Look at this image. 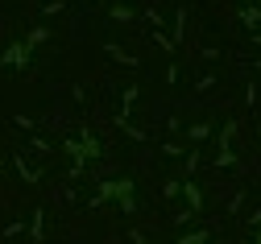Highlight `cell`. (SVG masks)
Here are the masks:
<instances>
[{"label": "cell", "instance_id": "6da1fadb", "mask_svg": "<svg viewBox=\"0 0 261 244\" xmlns=\"http://www.w3.org/2000/svg\"><path fill=\"white\" fill-rule=\"evenodd\" d=\"M108 191H112V195H116V199H120L124 207H133V191H128V182H112Z\"/></svg>", "mask_w": 261, "mask_h": 244}, {"label": "cell", "instance_id": "7a4b0ae2", "mask_svg": "<svg viewBox=\"0 0 261 244\" xmlns=\"http://www.w3.org/2000/svg\"><path fill=\"white\" fill-rule=\"evenodd\" d=\"M25 58H29V54H25V46H13V50H9V62H17V66H21Z\"/></svg>", "mask_w": 261, "mask_h": 244}, {"label": "cell", "instance_id": "3957f363", "mask_svg": "<svg viewBox=\"0 0 261 244\" xmlns=\"http://www.w3.org/2000/svg\"><path fill=\"white\" fill-rule=\"evenodd\" d=\"M203 240H207V232H195V236H187L182 244H203Z\"/></svg>", "mask_w": 261, "mask_h": 244}]
</instances>
